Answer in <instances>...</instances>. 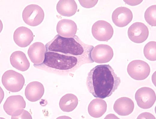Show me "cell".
I'll return each mask as SVG.
<instances>
[{"instance_id":"cell-21","label":"cell","mask_w":156,"mask_h":119,"mask_svg":"<svg viewBox=\"0 0 156 119\" xmlns=\"http://www.w3.org/2000/svg\"><path fill=\"white\" fill-rule=\"evenodd\" d=\"M143 53L145 57L151 61L156 60V42L152 41L148 42L145 46Z\"/></svg>"},{"instance_id":"cell-15","label":"cell","mask_w":156,"mask_h":119,"mask_svg":"<svg viewBox=\"0 0 156 119\" xmlns=\"http://www.w3.org/2000/svg\"><path fill=\"white\" fill-rule=\"evenodd\" d=\"M77 27L75 23L71 20L63 19L59 20L56 26L58 34L64 37L74 36L76 32Z\"/></svg>"},{"instance_id":"cell-11","label":"cell","mask_w":156,"mask_h":119,"mask_svg":"<svg viewBox=\"0 0 156 119\" xmlns=\"http://www.w3.org/2000/svg\"><path fill=\"white\" fill-rule=\"evenodd\" d=\"M113 52L109 45L100 44L96 46L92 52V57L93 61L98 63L109 62L112 58Z\"/></svg>"},{"instance_id":"cell-12","label":"cell","mask_w":156,"mask_h":119,"mask_svg":"<svg viewBox=\"0 0 156 119\" xmlns=\"http://www.w3.org/2000/svg\"><path fill=\"white\" fill-rule=\"evenodd\" d=\"M133 14L128 8L120 7L116 8L113 12L112 20L116 26L123 27L127 25L131 21Z\"/></svg>"},{"instance_id":"cell-24","label":"cell","mask_w":156,"mask_h":119,"mask_svg":"<svg viewBox=\"0 0 156 119\" xmlns=\"http://www.w3.org/2000/svg\"><path fill=\"white\" fill-rule=\"evenodd\" d=\"M80 3L83 7L91 8L94 7L97 3L98 0H79Z\"/></svg>"},{"instance_id":"cell-18","label":"cell","mask_w":156,"mask_h":119,"mask_svg":"<svg viewBox=\"0 0 156 119\" xmlns=\"http://www.w3.org/2000/svg\"><path fill=\"white\" fill-rule=\"evenodd\" d=\"M10 61L14 67L22 71L27 70L30 66L29 62L26 55L21 51L13 52L10 55Z\"/></svg>"},{"instance_id":"cell-7","label":"cell","mask_w":156,"mask_h":119,"mask_svg":"<svg viewBox=\"0 0 156 119\" xmlns=\"http://www.w3.org/2000/svg\"><path fill=\"white\" fill-rule=\"evenodd\" d=\"M26 103L20 95L10 96L7 99L3 105V108L6 113L11 116V119L18 116L26 107Z\"/></svg>"},{"instance_id":"cell-8","label":"cell","mask_w":156,"mask_h":119,"mask_svg":"<svg viewBox=\"0 0 156 119\" xmlns=\"http://www.w3.org/2000/svg\"><path fill=\"white\" fill-rule=\"evenodd\" d=\"M135 99L138 106L142 108H151L154 103L156 96L154 91L147 87H141L136 91Z\"/></svg>"},{"instance_id":"cell-13","label":"cell","mask_w":156,"mask_h":119,"mask_svg":"<svg viewBox=\"0 0 156 119\" xmlns=\"http://www.w3.org/2000/svg\"><path fill=\"white\" fill-rule=\"evenodd\" d=\"M13 37L14 41L18 46L25 47L33 41V35L30 29L25 27H20L15 31Z\"/></svg>"},{"instance_id":"cell-22","label":"cell","mask_w":156,"mask_h":119,"mask_svg":"<svg viewBox=\"0 0 156 119\" xmlns=\"http://www.w3.org/2000/svg\"><path fill=\"white\" fill-rule=\"evenodd\" d=\"M73 95L72 94H68L61 98L59 105L60 108L62 111L68 112L73 109Z\"/></svg>"},{"instance_id":"cell-10","label":"cell","mask_w":156,"mask_h":119,"mask_svg":"<svg viewBox=\"0 0 156 119\" xmlns=\"http://www.w3.org/2000/svg\"><path fill=\"white\" fill-rule=\"evenodd\" d=\"M128 33L129 38L132 41L140 43L144 42L147 39L149 31L148 27L144 24L136 22L130 27Z\"/></svg>"},{"instance_id":"cell-19","label":"cell","mask_w":156,"mask_h":119,"mask_svg":"<svg viewBox=\"0 0 156 119\" xmlns=\"http://www.w3.org/2000/svg\"><path fill=\"white\" fill-rule=\"evenodd\" d=\"M77 9V5L73 0H60L56 5V10L58 13L61 15L68 17L74 15Z\"/></svg>"},{"instance_id":"cell-6","label":"cell","mask_w":156,"mask_h":119,"mask_svg":"<svg viewBox=\"0 0 156 119\" xmlns=\"http://www.w3.org/2000/svg\"><path fill=\"white\" fill-rule=\"evenodd\" d=\"M127 71L129 76L136 80H142L147 78L150 72L149 66L146 62L140 60H134L128 64Z\"/></svg>"},{"instance_id":"cell-23","label":"cell","mask_w":156,"mask_h":119,"mask_svg":"<svg viewBox=\"0 0 156 119\" xmlns=\"http://www.w3.org/2000/svg\"><path fill=\"white\" fill-rule=\"evenodd\" d=\"M156 5L149 7L145 13L144 17L147 22L152 26H156Z\"/></svg>"},{"instance_id":"cell-4","label":"cell","mask_w":156,"mask_h":119,"mask_svg":"<svg viewBox=\"0 0 156 119\" xmlns=\"http://www.w3.org/2000/svg\"><path fill=\"white\" fill-rule=\"evenodd\" d=\"M2 81L6 89L12 92L20 91L25 82L24 78L21 74L13 70H7L4 73Z\"/></svg>"},{"instance_id":"cell-3","label":"cell","mask_w":156,"mask_h":119,"mask_svg":"<svg viewBox=\"0 0 156 119\" xmlns=\"http://www.w3.org/2000/svg\"><path fill=\"white\" fill-rule=\"evenodd\" d=\"M89 63L86 60L50 51H46L43 63L52 69L68 72H74L82 64Z\"/></svg>"},{"instance_id":"cell-25","label":"cell","mask_w":156,"mask_h":119,"mask_svg":"<svg viewBox=\"0 0 156 119\" xmlns=\"http://www.w3.org/2000/svg\"><path fill=\"white\" fill-rule=\"evenodd\" d=\"M32 119L31 114L29 112L23 109L21 112L17 116L15 117L14 119Z\"/></svg>"},{"instance_id":"cell-9","label":"cell","mask_w":156,"mask_h":119,"mask_svg":"<svg viewBox=\"0 0 156 119\" xmlns=\"http://www.w3.org/2000/svg\"><path fill=\"white\" fill-rule=\"evenodd\" d=\"M92 31L93 37L100 41H108L112 37L113 29L108 22L104 20H99L93 25Z\"/></svg>"},{"instance_id":"cell-16","label":"cell","mask_w":156,"mask_h":119,"mask_svg":"<svg viewBox=\"0 0 156 119\" xmlns=\"http://www.w3.org/2000/svg\"><path fill=\"white\" fill-rule=\"evenodd\" d=\"M44 88L42 84L37 81L29 83L25 90V95L26 99L32 102L37 101L43 96L44 93Z\"/></svg>"},{"instance_id":"cell-1","label":"cell","mask_w":156,"mask_h":119,"mask_svg":"<svg viewBox=\"0 0 156 119\" xmlns=\"http://www.w3.org/2000/svg\"><path fill=\"white\" fill-rule=\"evenodd\" d=\"M120 78L109 64L97 65L88 74L86 85L95 97L104 99L110 96L121 83Z\"/></svg>"},{"instance_id":"cell-26","label":"cell","mask_w":156,"mask_h":119,"mask_svg":"<svg viewBox=\"0 0 156 119\" xmlns=\"http://www.w3.org/2000/svg\"><path fill=\"white\" fill-rule=\"evenodd\" d=\"M155 119V117L151 114L148 112H144L139 115L137 119Z\"/></svg>"},{"instance_id":"cell-2","label":"cell","mask_w":156,"mask_h":119,"mask_svg":"<svg viewBox=\"0 0 156 119\" xmlns=\"http://www.w3.org/2000/svg\"><path fill=\"white\" fill-rule=\"evenodd\" d=\"M45 47L46 51L77 57L87 61L89 63L94 62L92 57L94 46L85 43L76 35L67 38L57 34L46 44Z\"/></svg>"},{"instance_id":"cell-17","label":"cell","mask_w":156,"mask_h":119,"mask_svg":"<svg viewBox=\"0 0 156 119\" xmlns=\"http://www.w3.org/2000/svg\"><path fill=\"white\" fill-rule=\"evenodd\" d=\"M134 108V103L130 99L126 97H121L115 102L113 109L118 115L125 116L130 114Z\"/></svg>"},{"instance_id":"cell-20","label":"cell","mask_w":156,"mask_h":119,"mask_svg":"<svg viewBox=\"0 0 156 119\" xmlns=\"http://www.w3.org/2000/svg\"><path fill=\"white\" fill-rule=\"evenodd\" d=\"M107 104L104 100L100 99L93 100L89 104L88 112L91 116L98 118L103 115L106 111Z\"/></svg>"},{"instance_id":"cell-14","label":"cell","mask_w":156,"mask_h":119,"mask_svg":"<svg viewBox=\"0 0 156 119\" xmlns=\"http://www.w3.org/2000/svg\"><path fill=\"white\" fill-rule=\"evenodd\" d=\"M46 52L45 46L42 42H36L29 47L28 54L31 61L34 64H41L43 62Z\"/></svg>"},{"instance_id":"cell-5","label":"cell","mask_w":156,"mask_h":119,"mask_svg":"<svg viewBox=\"0 0 156 119\" xmlns=\"http://www.w3.org/2000/svg\"><path fill=\"white\" fill-rule=\"evenodd\" d=\"M44 16V12L42 8L36 4H31L26 6L22 14L24 22L26 24L33 27L40 24L43 21Z\"/></svg>"}]
</instances>
